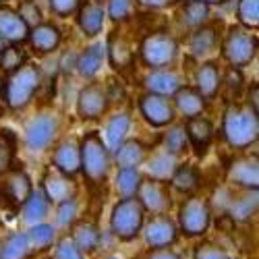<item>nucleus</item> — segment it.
<instances>
[{
  "mask_svg": "<svg viewBox=\"0 0 259 259\" xmlns=\"http://www.w3.org/2000/svg\"><path fill=\"white\" fill-rule=\"evenodd\" d=\"M249 104H253V110L257 112V106H259V88L253 85V92L249 94Z\"/></svg>",
  "mask_w": 259,
  "mask_h": 259,
  "instance_id": "8fccbe9b",
  "label": "nucleus"
},
{
  "mask_svg": "<svg viewBox=\"0 0 259 259\" xmlns=\"http://www.w3.org/2000/svg\"><path fill=\"white\" fill-rule=\"evenodd\" d=\"M147 88L152 94H160V96H170L177 90H181V77L175 71H156L147 79Z\"/></svg>",
  "mask_w": 259,
  "mask_h": 259,
  "instance_id": "aec40b11",
  "label": "nucleus"
},
{
  "mask_svg": "<svg viewBox=\"0 0 259 259\" xmlns=\"http://www.w3.org/2000/svg\"><path fill=\"white\" fill-rule=\"evenodd\" d=\"M54 166L58 168L60 175L73 177L81 170V154H79V145L75 141H64L58 145L56 154H54Z\"/></svg>",
  "mask_w": 259,
  "mask_h": 259,
  "instance_id": "dca6fc26",
  "label": "nucleus"
},
{
  "mask_svg": "<svg viewBox=\"0 0 259 259\" xmlns=\"http://www.w3.org/2000/svg\"><path fill=\"white\" fill-rule=\"evenodd\" d=\"M112 232L122 241H131L139 234L143 226V207L139 199L135 197H124L118 201L112 209Z\"/></svg>",
  "mask_w": 259,
  "mask_h": 259,
  "instance_id": "20e7f679",
  "label": "nucleus"
},
{
  "mask_svg": "<svg viewBox=\"0 0 259 259\" xmlns=\"http://www.w3.org/2000/svg\"><path fill=\"white\" fill-rule=\"evenodd\" d=\"M141 3L147 5V7H156V9H158V7H166L170 0H141Z\"/></svg>",
  "mask_w": 259,
  "mask_h": 259,
  "instance_id": "3c124183",
  "label": "nucleus"
},
{
  "mask_svg": "<svg viewBox=\"0 0 259 259\" xmlns=\"http://www.w3.org/2000/svg\"><path fill=\"white\" fill-rule=\"evenodd\" d=\"M199 3H205V5H209V3H220V0H199Z\"/></svg>",
  "mask_w": 259,
  "mask_h": 259,
  "instance_id": "603ef678",
  "label": "nucleus"
},
{
  "mask_svg": "<svg viewBox=\"0 0 259 259\" xmlns=\"http://www.w3.org/2000/svg\"><path fill=\"white\" fill-rule=\"evenodd\" d=\"M147 259H181V257L177 253L168 251V249H158V251H154L152 255H149Z\"/></svg>",
  "mask_w": 259,
  "mask_h": 259,
  "instance_id": "09e8293b",
  "label": "nucleus"
},
{
  "mask_svg": "<svg viewBox=\"0 0 259 259\" xmlns=\"http://www.w3.org/2000/svg\"><path fill=\"white\" fill-rule=\"evenodd\" d=\"M177 106L179 110L187 116V118H195L203 112V106H205V98L197 92V90H191V88H183V90H177Z\"/></svg>",
  "mask_w": 259,
  "mask_h": 259,
  "instance_id": "4be33fe9",
  "label": "nucleus"
},
{
  "mask_svg": "<svg viewBox=\"0 0 259 259\" xmlns=\"http://www.w3.org/2000/svg\"><path fill=\"white\" fill-rule=\"evenodd\" d=\"M50 7H52V11L56 15L67 17V15H71V13L77 11L79 0H50Z\"/></svg>",
  "mask_w": 259,
  "mask_h": 259,
  "instance_id": "49530a36",
  "label": "nucleus"
},
{
  "mask_svg": "<svg viewBox=\"0 0 259 259\" xmlns=\"http://www.w3.org/2000/svg\"><path fill=\"white\" fill-rule=\"evenodd\" d=\"M220 88V71L215 62H207L197 71V92L203 98H213Z\"/></svg>",
  "mask_w": 259,
  "mask_h": 259,
  "instance_id": "5701e85b",
  "label": "nucleus"
},
{
  "mask_svg": "<svg viewBox=\"0 0 259 259\" xmlns=\"http://www.w3.org/2000/svg\"><path fill=\"white\" fill-rule=\"evenodd\" d=\"M133 11V0H110V7H108V13L114 21H124Z\"/></svg>",
  "mask_w": 259,
  "mask_h": 259,
  "instance_id": "c03bdc74",
  "label": "nucleus"
},
{
  "mask_svg": "<svg viewBox=\"0 0 259 259\" xmlns=\"http://www.w3.org/2000/svg\"><path fill=\"white\" fill-rule=\"evenodd\" d=\"M13 156H15V137L9 128H5L0 133V175L11 170Z\"/></svg>",
  "mask_w": 259,
  "mask_h": 259,
  "instance_id": "58836bf2",
  "label": "nucleus"
},
{
  "mask_svg": "<svg viewBox=\"0 0 259 259\" xmlns=\"http://www.w3.org/2000/svg\"><path fill=\"white\" fill-rule=\"evenodd\" d=\"M222 131H224L226 141L232 147H236V149L249 147L259 137L257 112L251 106H230L224 114Z\"/></svg>",
  "mask_w": 259,
  "mask_h": 259,
  "instance_id": "f257e3e1",
  "label": "nucleus"
},
{
  "mask_svg": "<svg viewBox=\"0 0 259 259\" xmlns=\"http://www.w3.org/2000/svg\"><path fill=\"white\" fill-rule=\"evenodd\" d=\"M81 154V168L92 183H102L110 168V158H108V149L102 143L98 133H88L79 145Z\"/></svg>",
  "mask_w": 259,
  "mask_h": 259,
  "instance_id": "7ed1b4c3",
  "label": "nucleus"
},
{
  "mask_svg": "<svg viewBox=\"0 0 259 259\" xmlns=\"http://www.w3.org/2000/svg\"><path fill=\"white\" fill-rule=\"evenodd\" d=\"M195 259H228V255L220 249V247H213V245H201L195 253Z\"/></svg>",
  "mask_w": 259,
  "mask_h": 259,
  "instance_id": "de8ad7c7",
  "label": "nucleus"
},
{
  "mask_svg": "<svg viewBox=\"0 0 259 259\" xmlns=\"http://www.w3.org/2000/svg\"><path fill=\"white\" fill-rule=\"evenodd\" d=\"M207 5L199 3V0H189L183 7V23L187 27H199L203 21L207 19Z\"/></svg>",
  "mask_w": 259,
  "mask_h": 259,
  "instance_id": "c9c22d12",
  "label": "nucleus"
},
{
  "mask_svg": "<svg viewBox=\"0 0 259 259\" xmlns=\"http://www.w3.org/2000/svg\"><path fill=\"white\" fill-rule=\"evenodd\" d=\"M215 41H218L215 31L211 27H201V29H197L195 33H193L189 48H191L193 56H205L215 48Z\"/></svg>",
  "mask_w": 259,
  "mask_h": 259,
  "instance_id": "473e14b6",
  "label": "nucleus"
},
{
  "mask_svg": "<svg viewBox=\"0 0 259 259\" xmlns=\"http://www.w3.org/2000/svg\"><path fill=\"white\" fill-rule=\"evenodd\" d=\"M147 170L152 179L156 181H168L177 170V154H170V152H162L156 154L147 164Z\"/></svg>",
  "mask_w": 259,
  "mask_h": 259,
  "instance_id": "393cba45",
  "label": "nucleus"
},
{
  "mask_svg": "<svg viewBox=\"0 0 259 259\" xmlns=\"http://www.w3.org/2000/svg\"><path fill=\"white\" fill-rule=\"evenodd\" d=\"M106 259H120V257H116V255H112V257H106Z\"/></svg>",
  "mask_w": 259,
  "mask_h": 259,
  "instance_id": "5fc2aeb1",
  "label": "nucleus"
},
{
  "mask_svg": "<svg viewBox=\"0 0 259 259\" xmlns=\"http://www.w3.org/2000/svg\"><path fill=\"white\" fill-rule=\"evenodd\" d=\"M230 181L239 187L257 191L259 185V164L257 158H239L230 166Z\"/></svg>",
  "mask_w": 259,
  "mask_h": 259,
  "instance_id": "4468645a",
  "label": "nucleus"
},
{
  "mask_svg": "<svg viewBox=\"0 0 259 259\" xmlns=\"http://www.w3.org/2000/svg\"><path fill=\"white\" fill-rule=\"evenodd\" d=\"M239 21L245 27L257 29L259 25V0H239Z\"/></svg>",
  "mask_w": 259,
  "mask_h": 259,
  "instance_id": "ea45409f",
  "label": "nucleus"
},
{
  "mask_svg": "<svg viewBox=\"0 0 259 259\" xmlns=\"http://www.w3.org/2000/svg\"><path fill=\"white\" fill-rule=\"evenodd\" d=\"M27 241H29V247L31 251H41L52 245L54 241V228L48 226V224H35L29 232H27Z\"/></svg>",
  "mask_w": 259,
  "mask_h": 259,
  "instance_id": "e433bc0d",
  "label": "nucleus"
},
{
  "mask_svg": "<svg viewBox=\"0 0 259 259\" xmlns=\"http://www.w3.org/2000/svg\"><path fill=\"white\" fill-rule=\"evenodd\" d=\"M27 35H29V25L19 17L17 11L7 7L0 9V37L17 44V41H25Z\"/></svg>",
  "mask_w": 259,
  "mask_h": 259,
  "instance_id": "f8f14e48",
  "label": "nucleus"
},
{
  "mask_svg": "<svg viewBox=\"0 0 259 259\" xmlns=\"http://www.w3.org/2000/svg\"><path fill=\"white\" fill-rule=\"evenodd\" d=\"M31 193V181L23 170H15L7 181V195L15 203H23Z\"/></svg>",
  "mask_w": 259,
  "mask_h": 259,
  "instance_id": "c85d7f7f",
  "label": "nucleus"
},
{
  "mask_svg": "<svg viewBox=\"0 0 259 259\" xmlns=\"http://www.w3.org/2000/svg\"><path fill=\"white\" fill-rule=\"evenodd\" d=\"M224 58L232 64L234 69H241L247 67V64L255 58L257 52V39L253 33H249L243 27H232L224 39V46H222Z\"/></svg>",
  "mask_w": 259,
  "mask_h": 259,
  "instance_id": "39448f33",
  "label": "nucleus"
},
{
  "mask_svg": "<svg viewBox=\"0 0 259 259\" xmlns=\"http://www.w3.org/2000/svg\"><path fill=\"white\" fill-rule=\"evenodd\" d=\"M3 48H5V44H3V37H0V52H3Z\"/></svg>",
  "mask_w": 259,
  "mask_h": 259,
  "instance_id": "864d4df0",
  "label": "nucleus"
},
{
  "mask_svg": "<svg viewBox=\"0 0 259 259\" xmlns=\"http://www.w3.org/2000/svg\"><path fill=\"white\" fill-rule=\"evenodd\" d=\"M108 52H110V60L116 69H124L133 62V50L131 44L118 33H114L110 37V44H108Z\"/></svg>",
  "mask_w": 259,
  "mask_h": 259,
  "instance_id": "c756f323",
  "label": "nucleus"
},
{
  "mask_svg": "<svg viewBox=\"0 0 259 259\" xmlns=\"http://www.w3.org/2000/svg\"><path fill=\"white\" fill-rule=\"evenodd\" d=\"M139 106H141V112H143L145 120L154 126H164L175 118V112H172V106H170L166 96L149 92L141 98Z\"/></svg>",
  "mask_w": 259,
  "mask_h": 259,
  "instance_id": "1a4fd4ad",
  "label": "nucleus"
},
{
  "mask_svg": "<svg viewBox=\"0 0 259 259\" xmlns=\"http://www.w3.org/2000/svg\"><path fill=\"white\" fill-rule=\"evenodd\" d=\"M29 41L33 50L46 54V52H52L58 44H60V31L56 25H50V23H39L33 27V31H29Z\"/></svg>",
  "mask_w": 259,
  "mask_h": 259,
  "instance_id": "a211bd4d",
  "label": "nucleus"
},
{
  "mask_svg": "<svg viewBox=\"0 0 259 259\" xmlns=\"http://www.w3.org/2000/svg\"><path fill=\"white\" fill-rule=\"evenodd\" d=\"M52 259H83V255H81V251L77 249V245L71 239H62L56 245Z\"/></svg>",
  "mask_w": 259,
  "mask_h": 259,
  "instance_id": "37998d69",
  "label": "nucleus"
},
{
  "mask_svg": "<svg viewBox=\"0 0 259 259\" xmlns=\"http://www.w3.org/2000/svg\"><path fill=\"white\" fill-rule=\"evenodd\" d=\"M209 226V205L201 197H191L181 207V228L189 236L203 234Z\"/></svg>",
  "mask_w": 259,
  "mask_h": 259,
  "instance_id": "0eeeda50",
  "label": "nucleus"
},
{
  "mask_svg": "<svg viewBox=\"0 0 259 259\" xmlns=\"http://www.w3.org/2000/svg\"><path fill=\"white\" fill-rule=\"evenodd\" d=\"M145 239H147L149 247L164 249L177 239V226L172 224V220H168L166 215H158V218H154L152 222L147 224Z\"/></svg>",
  "mask_w": 259,
  "mask_h": 259,
  "instance_id": "ddd939ff",
  "label": "nucleus"
},
{
  "mask_svg": "<svg viewBox=\"0 0 259 259\" xmlns=\"http://www.w3.org/2000/svg\"><path fill=\"white\" fill-rule=\"evenodd\" d=\"M31 247L27 241V234L15 232L3 241L0 245V259H25L29 255Z\"/></svg>",
  "mask_w": 259,
  "mask_h": 259,
  "instance_id": "b1692460",
  "label": "nucleus"
},
{
  "mask_svg": "<svg viewBox=\"0 0 259 259\" xmlns=\"http://www.w3.org/2000/svg\"><path fill=\"white\" fill-rule=\"evenodd\" d=\"M0 88H3V81H0Z\"/></svg>",
  "mask_w": 259,
  "mask_h": 259,
  "instance_id": "4d7b16f0",
  "label": "nucleus"
},
{
  "mask_svg": "<svg viewBox=\"0 0 259 259\" xmlns=\"http://www.w3.org/2000/svg\"><path fill=\"white\" fill-rule=\"evenodd\" d=\"M44 195L48 201L62 203L75 197V183L67 175H46L44 179Z\"/></svg>",
  "mask_w": 259,
  "mask_h": 259,
  "instance_id": "2eb2a0df",
  "label": "nucleus"
},
{
  "mask_svg": "<svg viewBox=\"0 0 259 259\" xmlns=\"http://www.w3.org/2000/svg\"><path fill=\"white\" fill-rule=\"evenodd\" d=\"M39 81H41V75L35 64H23V67H19L15 73H11V77L7 81V88H5L7 104L11 108H15V110L27 106L39 88Z\"/></svg>",
  "mask_w": 259,
  "mask_h": 259,
  "instance_id": "f03ea898",
  "label": "nucleus"
},
{
  "mask_svg": "<svg viewBox=\"0 0 259 259\" xmlns=\"http://www.w3.org/2000/svg\"><path fill=\"white\" fill-rule=\"evenodd\" d=\"M187 145V133L183 126H172L170 131L166 133V152L170 154H179L183 152Z\"/></svg>",
  "mask_w": 259,
  "mask_h": 259,
  "instance_id": "a19ab883",
  "label": "nucleus"
},
{
  "mask_svg": "<svg viewBox=\"0 0 259 259\" xmlns=\"http://www.w3.org/2000/svg\"><path fill=\"white\" fill-rule=\"evenodd\" d=\"M0 3H7V0H0Z\"/></svg>",
  "mask_w": 259,
  "mask_h": 259,
  "instance_id": "6e6d98bb",
  "label": "nucleus"
},
{
  "mask_svg": "<svg viewBox=\"0 0 259 259\" xmlns=\"http://www.w3.org/2000/svg\"><path fill=\"white\" fill-rule=\"evenodd\" d=\"M48 213V199L44 193L31 191L29 197L23 201V218L29 224H37L39 220H44Z\"/></svg>",
  "mask_w": 259,
  "mask_h": 259,
  "instance_id": "a878e982",
  "label": "nucleus"
},
{
  "mask_svg": "<svg viewBox=\"0 0 259 259\" xmlns=\"http://www.w3.org/2000/svg\"><path fill=\"white\" fill-rule=\"evenodd\" d=\"M104 17H106V13H104L100 3H94V0L85 3L79 11V25L85 31V35L100 33L104 27Z\"/></svg>",
  "mask_w": 259,
  "mask_h": 259,
  "instance_id": "6ab92c4d",
  "label": "nucleus"
},
{
  "mask_svg": "<svg viewBox=\"0 0 259 259\" xmlns=\"http://www.w3.org/2000/svg\"><path fill=\"white\" fill-rule=\"evenodd\" d=\"M77 108H79V114L83 118H98L106 112L108 108V94L102 85H88L79 92V100H77Z\"/></svg>",
  "mask_w": 259,
  "mask_h": 259,
  "instance_id": "9d476101",
  "label": "nucleus"
},
{
  "mask_svg": "<svg viewBox=\"0 0 259 259\" xmlns=\"http://www.w3.org/2000/svg\"><path fill=\"white\" fill-rule=\"evenodd\" d=\"M137 195H139V203L143 209H149L152 213H164L170 205V197H168V191L162 185V181H141L139 189H137Z\"/></svg>",
  "mask_w": 259,
  "mask_h": 259,
  "instance_id": "9b49d317",
  "label": "nucleus"
},
{
  "mask_svg": "<svg viewBox=\"0 0 259 259\" xmlns=\"http://www.w3.org/2000/svg\"><path fill=\"white\" fill-rule=\"evenodd\" d=\"M79 251H94L100 245V230L92 222H81L75 226L73 239H71Z\"/></svg>",
  "mask_w": 259,
  "mask_h": 259,
  "instance_id": "cd10ccee",
  "label": "nucleus"
},
{
  "mask_svg": "<svg viewBox=\"0 0 259 259\" xmlns=\"http://www.w3.org/2000/svg\"><path fill=\"white\" fill-rule=\"evenodd\" d=\"M145 149L139 141H126L116 149V162L120 168H135L143 162Z\"/></svg>",
  "mask_w": 259,
  "mask_h": 259,
  "instance_id": "7c9ffc66",
  "label": "nucleus"
},
{
  "mask_svg": "<svg viewBox=\"0 0 259 259\" xmlns=\"http://www.w3.org/2000/svg\"><path fill=\"white\" fill-rule=\"evenodd\" d=\"M187 137L191 139L193 147L199 156L205 154L207 145L211 143V137H213V128H211V122L207 118H201V116H195V118H189L187 122V128H185Z\"/></svg>",
  "mask_w": 259,
  "mask_h": 259,
  "instance_id": "f3484780",
  "label": "nucleus"
},
{
  "mask_svg": "<svg viewBox=\"0 0 259 259\" xmlns=\"http://www.w3.org/2000/svg\"><path fill=\"white\" fill-rule=\"evenodd\" d=\"M257 209V193H247L243 197L230 199L228 207H226V215L232 222H247L253 218V213Z\"/></svg>",
  "mask_w": 259,
  "mask_h": 259,
  "instance_id": "412c9836",
  "label": "nucleus"
},
{
  "mask_svg": "<svg viewBox=\"0 0 259 259\" xmlns=\"http://www.w3.org/2000/svg\"><path fill=\"white\" fill-rule=\"evenodd\" d=\"M172 179V185H175L179 191L183 193H191L199 187V172L197 168L193 166H181L175 170V175L170 177Z\"/></svg>",
  "mask_w": 259,
  "mask_h": 259,
  "instance_id": "f704fd0d",
  "label": "nucleus"
},
{
  "mask_svg": "<svg viewBox=\"0 0 259 259\" xmlns=\"http://www.w3.org/2000/svg\"><path fill=\"white\" fill-rule=\"evenodd\" d=\"M56 128H58V122H56L54 116H50V114L35 116L25 128L27 147L33 149V152H41V149H46L52 143L54 135H56Z\"/></svg>",
  "mask_w": 259,
  "mask_h": 259,
  "instance_id": "6e6552de",
  "label": "nucleus"
},
{
  "mask_svg": "<svg viewBox=\"0 0 259 259\" xmlns=\"http://www.w3.org/2000/svg\"><path fill=\"white\" fill-rule=\"evenodd\" d=\"M75 215H77V201H75V197L60 203V209H58V224H62V226L73 224Z\"/></svg>",
  "mask_w": 259,
  "mask_h": 259,
  "instance_id": "a18cd8bd",
  "label": "nucleus"
},
{
  "mask_svg": "<svg viewBox=\"0 0 259 259\" xmlns=\"http://www.w3.org/2000/svg\"><path fill=\"white\" fill-rule=\"evenodd\" d=\"M25 60H27V56H25L23 48L11 46V48H3V52H0V67L7 73H15L19 67H23Z\"/></svg>",
  "mask_w": 259,
  "mask_h": 259,
  "instance_id": "4c0bfd02",
  "label": "nucleus"
},
{
  "mask_svg": "<svg viewBox=\"0 0 259 259\" xmlns=\"http://www.w3.org/2000/svg\"><path fill=\"white\" fill-rule=\"evenodd\" d=\"M141 185V177L137 168H120L118 170V177H116V189L118 193L124 197H135L137 195V189Z\"/></svg>",
  "mask_w": 259,
  "mask_h": 259,
  "instance_id": "72a5a7b5",
  "label": "nucleus"
},
{
  "mask_svg": "<svg viewBox=\"0 0 259 259\" xmlns=\"http://www.w3.org/2000/svg\"><path fill=\"white\" fill-rule=\"evenodd\" d=\"M102 58H104V48L100 44L96 46H90L88 50H85L79 60H77V67H79V73L83 77H94L100 67H102Z\"/></svg>",
  "mask_w": 259,
  "mask_h": 259,
  "instance_id": "2f4dec72",
  "label": "nucleus"
},
{
  "mask_svg": "<svg viewBox=\"0 0 259 259\" xmlns=\"http://www.w3.org/2000/svg\"><path fill=\"white\" fill-rule=\"evenodd\" d=\"M177 54H179V46L175 37H170L168 33H152L141 44V58L152 69L168 67L177 58Z\"/></svg>",
  "mask_w": 259,
  "mask_h": 259,
  "instance_id": "423d86ee",
  "label": "nucleus"
},
{
  "mask_svg": "<svg viewBox=\"0 0 259 259\" xmlns=\"http://www.w3.org/2000/svg\"><path fill=\"white\" fill-rule=\"evenodd\" d=\"M128 124H131L128 114H116V116H112L110 122H108V126H106V143H108V149H110V152L116 154V149L122 145L124 135L128 131Z\"/></svg>",
  "mask_w": 259,
  "mask_h": 259,
  "instance_id": "bb28decb",
  "label": "nucleus"
},
{
  "mask_svg": "<svg viewBox=\"0 0 259 259\" xmlns=\"http://www.w3.org/2000/svg\"><path fill=\"white\" fill-rule=\"evenodd\" d=\"M19 17L25 21L27 25H39L41 23V13H39V9H37V5L33 3V0H23L21 3V7H19Z\"/></svg>",
  "mask_w": 259,
  "mask_h": 259,
  "instance_id": "79ce46f5",
  "label": "nucleus"
}]
</instances>
